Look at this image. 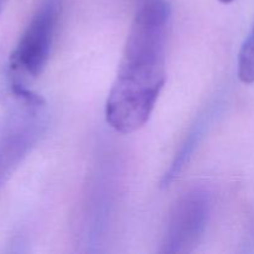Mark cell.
I'll return each instance as SVG.
<instances>
[{
	"label": "cell",
	"instance_id": "cell-1",
	"mask_svg": "<svg viewBox=\"0 0 254 254\" xmlns=\"http://www.w3.org/2000/svg\"><path fill=\"white\" fill-rule=\"evenodd\" d=\"M165 0H138L133 21L106 102V121L130 134L148 123L166 81Z\"/></svg>",
	"mask_w": 254,
	"mask_h": 254
},
{
	"label": "cell",
	"instance_id": "cell-2",
	"mask_svg": "<svg viewBox=\"0 0 254 254\" xmlns=\"http://www.w3.org/2000/svg\"><path fill=\"white\" fill-rule=\"evenodd\" d=\"M15 107L0 127V188L31 151L44 129V99L22 84L10 81Z\"/></svg>",
	"mask_w": 254,
	"mask_h": 254
},
{
	"label": "cell",
	"instance_id": "cell-3",
	"mask_svg": "<svg viewBox=\"0 0 254 254\" xmlns=\"http://www.w3.org/2000/svg\"><path fill=\"white\" fill-rule=\"evenodd\" d=\"M60 10L61 0H42L10 56L12 76L24 74L36 78L44 72L51 52Z\"/></svg>",
	"mask_w": 254,
	"mask_h": 254
},
{
	"label": "cell",
	"instance_id": "cell-4",
	"mask_svg": "<svg viewBox=\"0 0 254 254\" xmlns=\"http://www.w3.org/2000/svg\"><path fill=\"white\" fill-rule=\"evenodd\" d=\"M211 198L203 189H192L174 203L159 252L186 254L197 248L207 228Z\"/></svg>",
	"mask_w": 254,
	"mask_h": 254
},
{
	"label": "cell",
	"instance_id": "cell-5",
	"mask_svg": "<svg viewBox=\"0 0 254 254\" xmlns=\"http://www.w3.org/2000/svg\"><path fill=\"white\" fill-rule=\"evenodd\" d=\"M212 116L213 111H206L202 116H200V118L196 121L192 128L190 129L185 140L180 145V149L176 153V155L174 156V160L171 161L170 166H169V169L164 174L163 179H161V186L163 188L170 186V184L183 173L184 168L190 161L196 148H197L198 144L201 143L202 138L205 136L208 126H210L211 121H212Z\"/></svg>",
	"mask_w": 254,
	"mask_h": 254
},
{
	"label": "cell",
	"instance_id": "cell-6",
	"mask_svg": "<svg viewBox=\"0 0 254 254\" xmlns=\"http://www.w3.org/2000/svg\"><path fill=\"white\" fill-rule=\"evenodd\" d=\"M237 76L242 83H254V21L238 54Z\"/></svg>",
	"mask_w": 254,
	"mask_h": 254
},
{
	"label": "cell",
	"instance_id": "cell-7",
	"mask_svg": "<svg viewBox=\"0 0 254 254\" xmlns=\"http://www.w3.org/2000/svg\"><path fill=\"white\" fill-rule=\"evenodd\" d=\"M6 1H7V0H0V14H1L2 10H4Z\"/></svg>",
	"mask_w": 254,
	"mask_h": 254
},
{
	"label": "cell",
	"instance_id": "cell-8",
	"mask_svg": "<svg viewBox=\"0 0 254 254\" xmlns=\"http://www.w3.org/2000/svg\"><path fill=\"white\" fill-rule=\"evenodd\" d=\"M218 1L222 2V4L227 5V4H231V2H233V1H235V0H218Z\"/></svg>",
	"mask_w": 254,
	"mask_h": 254
}]
</instances>
